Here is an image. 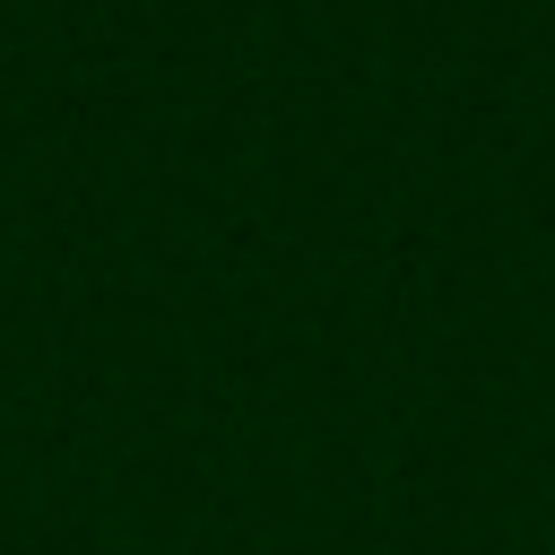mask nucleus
Segmentation results:
<instances>
[]
</instances>
